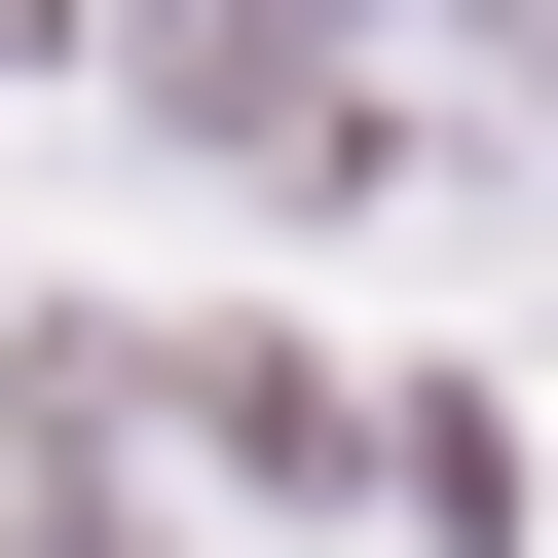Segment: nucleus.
I'll return each mask as SVG.
<instances>
[{
  "label": "nucleus",
  "mask_w": 558,
  "mask_h": 558,
  "mask_svg": "<svg viewBox=\"0 0 558 558\" xmlns=\"http://www.w3.org/2000/svg\"><path fill=\"white\" fill-rule=\"evenodd\" d=\"M0 38H75V0H0Z\"/></svg>",
  "instance_id": "f257e3e1"
}]
</instances>
